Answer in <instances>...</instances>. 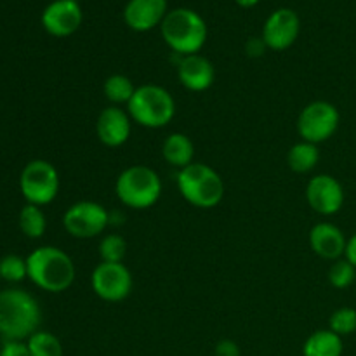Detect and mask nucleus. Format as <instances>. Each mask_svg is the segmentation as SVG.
<instances>
[{"label": "nucleus", "mask_w": 356, "mask_h": 356, "mask_svg": "<svg viewBox=\"0 0 356 356\" xmlns=\"http://www.w3.org/2000/svg\"><path fill=\"white\" fill-rule=\"evenodd\" d=\"M344 257H346V259L350 261V263L356 268V233H355V235H351L350 238H348L346 252H344Z\"/></svg>", "instance_id": "31"}, {"label": "nucleus", "mask_w": 356, "mask_h": 356, "mask_svg": "<svg viewBox=\"0 0 356 356\" xmlns=\"http://www.w3.org/2000/svg\"><path fill=\"white\" fill-rule=\"evenodd\" d=\"M127 111L141 127L162 129L172 122L176 115V101L165 87L145 83L136 89L127 104Z\"/></svg>", "instance_id": "5"}, {"label": "nucleus", "mask_w": 356, "mask_h": 356, "mask_svg": "<svg viewBox=\"0 0 356 356\" xmlns=\"http://www.w3.org/2000/svg\"><path fill=\"white\" fill-rule=\"evenodd\" d=\"M329 329L341 337L355 334L356 332V309L348 308V306L336 309L329 318Z\"/></svg>", "instance_id": "27"}, {"label": "nucleus", "mask_w": 356, "mask_h": 356, "mask_svg": "<svg viewBox=\"0 0 356 356\" xmlns=\"http://www.w3.org/2000/svg\"><path fill=\"white\" fill-rule=\"evenodd\" d=\"M127 254V242L117 233L103 236L99 242V256L103 263H122Z\"/></svg>", "instance_id": "25"}, {"label": "nucleus", "mask_w": 356, "mask_h": 356, "mask_svg": "<svg viewBox=\"0 0 356 356\" xmlns=\"http://www.w3.org/2000/svg\"><path fill=\"white\" fill-rule=\"evenodd\" d=\"M348 238L343 229L332 222H318L309 232V247L318 257L327 261L343 259Z\"/></svg>", "instance_id": "17"}, {"label": "nucleus", "mask_w": 356, "mask_h": 356, "mask_svg": "<svg viewBox=\"0 0 356 356\" xmlns=\"http://www.w3.org/2000/svg\"><path fill=\"white\" fill-rule=\"evenodd\" d=\"M236 3H238L240 7H245V9H249V7H254L259 3V0H235Z\"/></svg>", "instance_id": "32"}, {"label": "nucleus", "mask_w": 356, "mask_h": 356, "mask_svg": "<svg viewBox=\"0 0 356 356\" xmlns=\"http://www.w3.org/2000/svg\"><path fill=\"white\" fill-rule=\"evenodd\" d=\"M301 31L298 13L289 7L273 10L263 26V40L271 51H285L292 47Z\"/></svg>", "instance_id": "12"}, {"label": "nucleus", "mask_w": 356, "mask_h": 356, "mask_svg": "<svg viewBox=\"0 0 356 356\" xmlns=\"http://www.w3.org/2000/svg\"><path fill=\"white\" fill-rule=\"evenodd\" d=\"M320 160V149L318 145H313L308 141H299L289 149L287 162L294 172L306 174L316 167Z\"/></svg>", "instance_id": "20"}, {"label": "nucleus", "mask_w": 356, "mask_h": 356, "mask_svg": "<svg viewBox=\"0 0 356 356\" xmlns=\"http://www.w3.org/2000/svg\"><path fill=\"white\" fill-rule=\"evenodd\" d=\"M0 278L10 284H19L28 278L26 259L16 254H7L0 259Z\"/></svg>", "instance_id": "24"}, {"label": "nucleus", "mask_w": 356, "mask_h": 356, "mask_svg": "<svg viewBox=\"0 0 356 356\" xmlns=\"http://www.w3.org/2000/svg\"><path fill=\"white\" fill-rule=\"evenodd\" d=\"M177 76L183 87L191 92H204L211 89L216 80L214 65L202 54L183 56L177 65Z\"/></svg>", "instance_id": "16"}, {"label": "nucleus", "mask_w": 356, "mask_h": 356, "mask_svg": "<svg viewBox=\"0 0 356 356\" xmlns=\"http://www.w3.org/2000/svg\"><path fill=\"white\" fill-rule=\"evenodd\" d=\"M26 264L28 278L38 289L51 294L68 291L75 282V264L59 247H38L26 257Z\"/></svg>", "instance_id": "2"}, {"label": "nucleus", "mask_w": 356, "mask_h": 356, "mask_svg": "<svg viewBox=\"0 0 356 356\" xmlns=\"http://www.w3.org/2000/svg\"><path fill=\"white\" fill-rule=\"evenodd\" d=\"M19 229L28 238H40L47 229V219L38 205L26 204L19 212Z\"/></svg>", "instance_id": "22"}, {"label": "nucleus", "mask_w": 356, "mask_h": 356, "mask_svg": "<svg viewBox=\"0 0 356 356\" xmlns=\"http://www.w3.org/2000/svg\"><path fill=\"white\" fill-rule=\"evenodd\" d=\"M132 118L129 111L120 106H108L99 113L96 120V134L99 141L108 148H118L131 138Z\"/></svg>", "instance_id": "14"}, {"label": "nucleus", "mask_w": 356, "mask_h": 356, "mask_svg": "<svg viewBox=\"0 0 356 356\" xmlns=\"http://www.w3.org/2000/svg\"><path fill=\"white\" fill-rule=\"evenodd\" d=\"M167 13V0H129L124 9V21L131 30L149 31L162 24Z\"/></svg>", "instance_id": "15"}, {"label": "nucleus", "mask_w": 356, "mask_h": 356, "mask_svg": "<svg viewBox=\"0 0 356 356\" xmlns=\"http://www.w3.org/2000/svg\"><path fill=\"white\" fill-rule=\"evenodd\" d=\"M108 225H110V214L104 205L92 200L75 202L63 216V226L73 238H94L101 235Z\"/></svg>", "instance_id": "9"}, {"label": "nucleus", "mask_w": 356, "mask_h": 356, "mask_svg": "<svg viewBox=\"0 0 356 356\" xmlns=\"http://www.w3.org/2000/svg\"><path fill=\"white\" fill-rule=\"evenodd\" d=\"M344 188L330 174H316L306 186V200L309 207L322 216H334L344 205Z\"/></svg>", "instance_id": "11"}, {"label": "nucleus", "mask_w": 356, "mask_h": 356, "mask_svg": "<svg viewBox=\"0 0 356 356\" xmlns=\"http://www.w3.org/2000/svg\"><path fill=\"white\" fill-rule=\"evenodd\" d=\"M343 337L337 336L330 329H322L313 332L302 346L305 356H343Z\"/></svg>", "instance_id": "19"}, {"label": "nucleus", "mask_w": 356, "mask_h": 356, "mask_svg": "<svg viewBox=\"0 0 356 356\" xmlns=\"http://www.w3.org/2000/svg\"><path fill=\"white\" fill-rule=\"evenodd\" d=\"M42 26L52 37H70L83 21L82 7L76 0H54L42 13Z\"/></svg>", "instance_id": "13"}, {"label": "nucleus", "mask_w": 356, "mask_h": 356, "mask_svg": "<svg viewBox=\"0 0 356 356\" xmlns=\"http://www.w3.org/2000/svg\"><path fill=\"white\" fill-rule=\"evenodd\" d=\"M132 273L124 263H103L101 261L90 275V287L94 294L106 302H120L132 292Z\"/></svg>", "instance_id": "10"}, {"label": "nucleus", "mask_w": 356, "mask_h": 356, "mask_svg": "<svg viewBox=\"0 0 356 356\" xmlns=\"http://www.w3.org/2000/svg\"><path fill=\"white\" fill-rule=\"evenodd\" d=\"M31 356H63V344L54 334L47 330H37L26 341Z\"/></svg>", "instance_id": "23"}, {"label": "nucleus", "mask_w": 356, "mask_h": 356, "mask_svg": "<svg viewBox=\"0 0 356 356\" xmlns=\"http://www.w3.org/2000/svg\"><path fill=\"white\" fill-rule=\"evenodd\" d=\"M136 89L138 87L134 86L129 76L120 75H110L103 83V92L106 96V99L110 103H113V106H120V104H129V101L134 96Z\"/></svg>", "instance_id": "21"}, {"label": "nucleus", "mask_w": 356, "mask_h": 356, "mask_svg": "<svg viewBox=\"0 0 356 356\" xmlns=\"http://www.w3.org/2000/svg\"><path fill=\"white\" fill-rule=\"evenodd\" d=\"M40 322V305L30 292L23 289L0 291V337L3 341H28Z\"/></svg>", "instance_id": "1"}, {"label": "nucleus", "mask_w": 356, "mask_h": 356, "mask_svg": "<svg viewBox=\"0 0 356 356\" xmlns=\"http://www.w3.org/2000/svg\"><path fill=\"white\" fill-rule=\"evenodd\" d=\"M162 38L176 54H198L207 42L209 28L204 17L193 9L177 7L167 13L160 24Z\"/></svg>", "instance_id": "3"}, {"label": "nucleus", "mask_w": 356, "mask_h": 356, "mask_svg": "<svg viewBox=\"0 0 356 356\" xmlns=\"http://www.w3.org/2000/svg\"><path fill=\"white\" fill-rule=\"evenodd\" d=\"M355 280H356V268L346 259V257L334 261L332 266H330L329 270V282L332 287L343 291V289H348L350 285H353Z\"/></svg>", "instance_id": "26"}, {"label": "nucleus", "mask_w": 356, "mask_h": 356, "mask_svg": "<svg viewBox=\"0 0 356 356\" xmlns=\"http://www.w3.org/2000/svg\"><path fill=\"white\" fill-rule=\"evenodd\" d=\"M19 190L26 204L38 207L51 204L59 191L58 169L47 160H31L21 170Z\"/></svg>", "instance_id": "7"}, {"label": "nucleus", "mask_w": 356, "mask_h": 356, "mask_svg": "<svg viewBox=\"0 0 356 356\" xmlns=\"http://www.w3.org/2000/svg\"><path fill=\"white\" fill-rule=\"evenodd\" d=\"M214 355L216 356H240V348L235 341L222 339L216 344Z\"/></svg>", "instance_id": "29"}, {"label": "nucleus", "mask_w": 356, "mask_h": 356, "mask_svg": "<svg viewBox=\"0 0 356 356\" xmlns=\"http://www.w3.org/2000/svg\"><path fill=\"white\" fill-rule=\"evenodd\" d=\"M115 193L125 207L145 211L160 200L162 179L152 167L131 165L117 177Z\"/></svg>", "instance_id": "6"}, {"label": "nucleus", "mask_w": 356, "mask_h": 356, "mask_svg": "<svg viewBox=\"0 0 356 356\" xmlns=\"http://www.w3.org/2000/svg\"><path fill=\"white\" fill-rule=\"evenodd\" d=\"M162 155L167 163H170L176 169H184L190 163H193L195 146L193 141L183 132H172L165 138L162 146Z\"/></svg>", "instance_id": "18"}, {"label": "nucleus", "mask_w": 356, "mask_h": 356, "mask_svg": "<svg viewBox=\"0 0 356 356\" xmlns=\"http://www.w3.org/2000/svg\"><path fill=\"white\" fill-rule=\"evenodd\" d=\"M0 356H31L28 351L26 341H3L0 348Z\"/></svg>", "instance_id": "28"}, {"label": "nucleus", "mask_w": 356, "mask_h": 356, "mask_svg": "<svg viewBox=\"0 0 356 356\" xmlns=\"http://www.w3.org/2000/svg\"><path fill=\"white\" fill-rule=\"evenodd\" d=\"M177 190L188 204L198 209L216 207L225 197V183L218 170L200 162H193L179 170Z\"/></svg>", "instance_id": "4"}, {"label": "nucleus", "mask_w": 356, "mask_h": 356, "mask_svg": "<svg viewBox=\"0 0 356 356\" xmlns=\"http://www.w3.org/2000/svg\"><path fill=\"white\" fill-rule=\"evenodd\" d=\"M339 110L329 101H313L302 108L298 117V132L302 141L320 145L336 134L339 129Z\"/></svg>", "instance_id": "8"}, {"label": "nucleus", "mask_w": 356, "mask_h": 356, "mask_svg": "<svg viewBox=\"0 0 356 356\" xmlns=\"http://www.w3.org/2000/svg\"><path fill=\"white\" fill-rule=\"evenodd\" d=\"M264 49H266V44H264L263 37H261V38H250V40L247 42V45H245L247 56H252V58H257V56L263 54Z\"/></svg>", "instance_id": "30"}]
</instances>
